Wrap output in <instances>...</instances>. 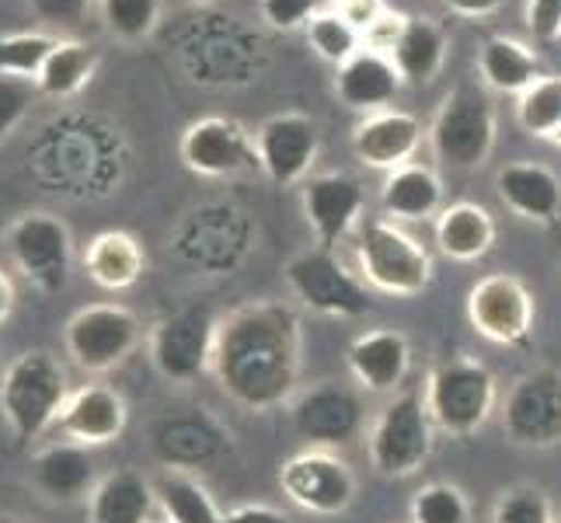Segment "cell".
<instances>
[{"label":"cell","instance_id":"obj_1","mask_svg":"<svg viewBox=\"0 0 561 523\" xmlns=\"http://www.w3.org/2000/svg\"><path fill=\"white\" fill-rule=\"evenodd\" d=\"M304 366L300 315L279 300H251L220 318L209 374L248 412H273L297 395Z\"/></svg>","mask_w":561,"mask_h":523},{"label":"cell","instance_id":"obj_26","mask_svg":"<svg viewBox=\"0 0 561 523\" xmlns=\"http://www.w3.org/2000/svg\"><path fill=\"white\" fill-rule=\"evenodd\" d=\"M380 209L387 220H430L443 213V182L430 164H401L387 171L380 189Z\"/></svg>","mask_w":561,"mask_h":523},{"label":"cell","instance_id":"obj_12","mask_svg":"<svg viewBox=\"0 0 561 523\" xmlns=\"http://www.w3.org/2000/svg\"><path fill=\"white\" fill-rule=\"evenodd\" d=\"M502 430L527 451H551L561 443V371L537 366L516 377L502 401Z\"/></svg>","mask_w":561,"mask_h":523},{"label":"cell","instance_id":"obj_48","mask_svg":"<svg viewBox=\"0 0 561 523\" xmlns=\"http://www.w3.org/2000/svg\"><path fill=\"white\" fill-rule=\"evenodd\" d=\"M188 4H213V0H188Z\"/></svg>","mask_w":561,"mask_h":523},{"label":"cell","instance_id":"obj_45","mask_svg":"<svg viewBox=\"0 0 561 523\" xmlns=\"http://www.w3.org/2000/svg\"><path fill=\"white\" fill-rule=\"evenodd\" d=\"M502 4H506V0H447V8L460 18H489Z\"/></svg>","mask_w":561,"mask_h":523},{"label":"cell","instance_id":"obj_22","mask_svg":"<svg viewBox=\"0 0 561 523\" xmlns=\"http://www.w3.org/2000/svg\"><path fill=\"white\" fill-rule=\"evenodd\" d=\"M412 366V345L394 328H377L363 332L350 345V374L353 380L370 395H391L409 377Z\"/></svg>","mask_w":561,"mask_h":523},{"label":"cell","instance_id":"obj_27","mask_svg":"<svg viewBox=\"0 0 561 523\" xmlns=\"http://www.w3.org/2000/svg\"><path fill=\"white\" fill-rule=\"evenodd\" d=\"M99 64H102V53L94 43L77 38V35H60L56 46L49 49L43 70L35 77V88L43 99H53V102L77 99V94L91 84Z\"/></svg>","mask_w":561,"mask_h":523},{"label":"cell","instance_id":"obj_50","mask_svg":"<svg viewBox=\"0 0 561 523\" xmlns=\"http://www.w3.org/2000/svg\"><path fill=\"white\" fill-rule=\"evenodd\" d=\"M147 523H168V520H147Z\"/></svg>","mask_w":561,"mask_h":523},{"label":"cell","instance_id":"obj_18","mask_svg":"<svg viewBox=\"0 0 561 523\" xmlns=\"http://www.w3.org/2000/svg\"><path fill=\"white\" fill-rule=\"evenodd\" d=\"M227 430L206 412L161 416L150 425V451L161 468L199 471L227 451Z\"/></svg>","mask_w":561,"mask_h":523},{"label":"cell","instance_id":"obj_14","mask_svg":"<svg viewBox=\"0 0 561 523\" xmlns=\"http://www.w3.org/2000/svg\"><path fill=\"white\" fill-rule=\"evenodd\" d=\"M179 158L192 174L203 179H234L259 168L255 137L230 115H203L188 123L179 144Z\"/></svg>","mask_w":561,"mask_h":523},{"label":"cell","instance_id":"obj_9","mask_svg":"<svg viewBox=\"0 0 561 523\" xmlns=\"http://www.w3.org/2000/svg\"><path fill=\"white\" fill-rule=\"evenodd\" d=\"M217 325L220 318L206 304H192L153 325L147 332V356L158 377L175 387H192L199 377H206Z\"/></svg>","mask_w":561,"mask_h":523},{"label":"cell","instance_id":"obj_8","mask_svg":"<svg viewBox=\"0 0 561 523\" xmlns=\"http://www.w3.org/2000/svg\"><path fill=\"white\" fill-rule=\"evenodd\" d=\"M436 158L454 171H474L492 158L495 147V109L478 84L454 88L430 126Z\"/></svg>","mask_w":561,"mask_h":523},{"label":"cell","instance_id":"obj_24","mask_svg":"<svg viewBox=\"0 0 561 523\" xmlns=\"http://www.w3.org/2000/svg\"><path fill=\"white\" fill-rule=\"evenodd\" d=\"M495 192L516 217L534 224H554L561 213V179L534 161H513L495 174Z\"/></svg>","mask_w":561,"mask_h":523},{"label":"cell","instance_id":"obj_32","mask_svg":"<svg viewBox=\"0 0 561 523\" xmlns=\"http://www.w3.org/2000/svg\"><path fill=\"white\" fill-rule=\"evenodd\" d=\"M478 70L485 77V84L502 94H524L534 81H540V60L537 53L527 49L524 43L506 35H492L478 49Z\"/></svg>","mask_w":561,"mask_h":523},{"label":"cell","instance_id":"obj_44","mask_svg":"<svg viewBox=\"0 0 561 523\" xmlns=\"http://www.w3.org/2000/svg\"><path fill=\"white\" fill-rule=\"evenodd\" d=\"M224 523H294V520L276 507H265V502H241V507L224 513Z\"/></svg>","mask_w":561,"mask_h":523},{"label":"cell","instance_id":"obj_30","mask_svg":"<svg viewBox=\"0 0 561 523\" xmlns=\"http://www.w3.org/2000/svg\"><path fill=\"white\" fill-rule=\"evenodd\" d=\"M436 245L454 262H478L485 259L495 245V220L485 206L478 203H450L436 217Z\"/></svg>","mask_w":561,"mask_h":523},{"label":"cell","instance_id":"obj_16","mask_svg":"<svg viewBox=\"0 0 561 523\" xmlns=\"http://www.w3.org/2000/svg\"><path fill=\"white\" fill-rule=\"evenodd\" d=\"M259 168L273 185H297L311 174L318 158V126L304 112H283L265 120L255 133Z\"/></svg>","mask_w":561,"mask_h":523},{"label":"cell","instance_id":"obj_33","mask_svg":"<svg viewBox=\"0 0 561 523\" xmlns=\"http://www.w3.org/2000/svg\"><path fill=\"white\" fill-rule=\"evenodd\" d=\"M94 14H99L108 38L123 46H137L158 32L164 0H99Z\"/></svg>","mask_w":561,"mask_h":523},{"label":"cell","instance_id":"obj_47","mask_svg":"<svg viewBox=\"0 0 561 523\" xmlns=\"http://www.w3.org/2000/svg\"><path fill=\"white\" fill-rule=\"evenodd\" d=\"M0 523H28V520L18 516V513H4V510H0Z\"/></svg>","mask_w":561,"mask_h":523},{"label":"cell","instance_id":"obj_29","mask_svg":"<svg viewBox=\"0 0 561 523\" xmlns=\"http://www.w3.org/2000/svg\"><path fill=\"white\" fill-rule=\"evenodd\" d=\"M387 56L394 60L401 81L430 84L443 70V64H447V32H443L436 22H430V18L404 14L401 32Z\"/></svg>","mask_w":561,"mask_h":523},{"label":"cell","instance_id":"obj_36","mask_svg":"<svg viewBox=\"0 0 561 523\" xmlns=\"http://www.w3.org/2000/svg\"><path fill=\"white\" fill-rule=\"evenodd\" d=\"M56 38L60 35L43 32V29L0 35V73L35 81L38 70H43V64H46L49 49L56 46Z\"/></svg>","mask_w":561,"mask_h":523},{"label":"cell","instance_id":"obj_10","mask_svg":"<svg viewBox=\"0 0 561 523\" xmlns=\"http://www.w3.org/2000/svg\"><path fill=\"white\" fill-rule=\"evenodd\" d=\"M286 283L304 307H311L314 315L324 318H363L374 307L363 280H356L339 262L335 251L321 245L307 248L286 262Z\"/></svg>","mask_w":561,"mask_h":523},{"label":"cell","instance_id":"obj_13","mask_svg":"<svg viewBox=\"0 0 561 523\" xmlns=\"http://www.w3.org/2000/svg\"><path fill=\"white\" fill-rule=\"evenodd\" d=\"M463 311H468V321L481 339H489L495 345H519L534 332L537 304L524 280H516L510 273H492L481 276L468 289Z\"/></svg>","mask_w":561,"mask_h":523},{"label":"cell","instance_id":"obj_41","mask_svg":"<svg viewBox=\"0 0 561 523\" xmlns=\"http://www.w3.org/2000/svg\"><path fill=\"white\" fill-rule=\"evenodd\" d=\"M262 22L276 32H294V29H307V22L324 11V0H259Z\"/></svg>","mask_w":561,"mask_h":523},{"label":"cell","instance_id":"obj_39","mask_svg":"<svg viewBox=\"0 0 561 523\" xmlns=\"http://www.w3.org/2000/svg\"><path fill=\"white\" fill-rule=\"evenodd\" d=\"M43 99L35 88V81H25V77H4L0 73V140H8L11 133L22 126L32 105Z\"/></svg>","mask_w":561,"mask_h":523},{"label":"cell","instance_id":"obj_35","mask_svg":"<svg viewBox=\"0 0 561 523\" xmlns=\"http://www.w3.org/2000/svg\"><path fill=\"white\" fill-rule=\"evenodd\" d=\"M307 43L314 46V53L324 64L342 67L345 60H353V56L363 49V35L345 22L335 8H324L307 22Z\"/></svg>","mask_w":561,"mask_h":523},{"label":"cell","instance_id":"obj_4","mask_svg":"<svg viewBox=\"0 0 561 523\" xmlns=\"http://www.w3.org/2000/svg\"><path fill=\"white\" fill-rule=\"evenodd\" d=\"M4 251L14 273H22V280L32 283L38 294L56 297L70 286L77 248L73 230L60 213L28 209L14 217L4 227Z\"/></svg>","mask_w":561,"mask_h":523},{"label":"cell","instance_id":"obj_5","mask_svg":"<svg viewBox=\"0 0 561 523\" xmlns=\"http://www.w3.org/2000/svg\"><path fill=\"white\" fill-rule=\"evenodd\" d=\"M359 276L380 294L419 297L433 283V255L394 220H363L356 238Z\"/></svg>","mask_w":561,"mask_h":523},{"label":"cell","instance_id":"obj_20","mask_svg":"<svg viewBox=\"0 0 561 523\" xmlns=\"http://www.w3.org/2000/svg\"><path fill=\"white\" fill-rule=\"evenodd\" d=\"M366 209V192L359 179L345 171L314 174L304 182V217L314 230V241L328 251L350 235Z\"/></svg>","mask_w":561,"mask_h":523},{"label":"cell","instance_id":"obj_11","mask_svg":"<svg viewBox=\"0 0 561 523\" xmlns=\"http://www.w3.org/2000/svg\"><path fill=\"white\" fill-rule=\"evenodd\" d=\"M279 489L304 513L342 516L356 502L359 481L345 457L328 447H311L283 461Z\"/></svg>","mask_w":561,"mask_h":523},{"label":"cell","instance_id":"obj_19","mask_svg":"<svg viewBox=\"0 0 561 523\" xmlns=\"http://www.w3.org/2000/svg\"><path fill=\"white\" fill-rule=\"evenodd\" d=\"M294 425L311 447H342L363 430V401L345 384H314L294 401Z\"/></svg>","mask_w":561,"mask_h":523},{"label":"cell","instance_id":"obj_23","mask_svg":"<svg viewBox=\"0 0 561 523\" xmlns=\"http://www.w3.org/2000/svg\"><path fill=\"white\" fill-rule=\"evenodd\" d=\"M401 73L394 67V60L380 49L363 46L353 60H345L342 67H335V91L342 105H350L356 112H383L398 99L401 91Z\"/></svg>","mask_w":561,"mask_h":523},{"label":"cell","instance_id":"obj_34","mask_svg":"<svg viewBox=\"0 0 561 523\" xmlns=\"http://www.w3.org/2000/svg\"><path fill=\"white\" fill-rule=\"evenodd\" d=\"M516 123L540 140H554L561 129V73H545L516 99Z\"/></svg>","mask_w":561,"mask_h":523},{"label":"cell","instance_id":"obj_21","mask_svg":"<svg viewBox=\"0 0 561 523\" xmlns=\"http://www.w3.org/2000/svg\"><path fill=\"white\" fill-rule=\"evenodd\" d=\"M422 144V123L412 112L383 109L363 115V123L353 129V154L359 164L377 171H394L415 158Z\"/></svg>","mask_w":561,"mask_h":523},{"label":"cell","instance_id":"obj_43","mask_svg":"<svg viewBox=\"0 0 561 523\" xmlns=\"http://www.w3.org/2000/svg\"><path fill=\"white\" fill-rule=\"evenodd\" d=\"M335 11L350 22L363 38H366V32H370L380 18L387 14V8H383V0H335Z\"/></svg>","mask_w":561,"mask_h":523},{"label":"cell","instance_id":"obj_37","mask_svg":"<svg viewBox=\"0 0 561 523\" xmlns=\"http://www.w3.org/2000/svg\"><path fill=\"white\" fill-rule=\"evenodd\" d=\"M412 523H471V499L450 481H430L412 496Z\"/></svg>","mask_w":561,"mask_h":523},{"label":"cell","instance_id":"obj_6","mask_svg":"<svg viewBox=\"0 0 561 523\" xmlns=\"http://www.w3.org/2000/svg\"><path fill=\"white\" fill-rule=\"evenodd\" d=\"M144 342L140 318L123 304H88L64 325V353L88 377H105Z\"/></svg>","mask_w":561,"mask_h":523},{"label":"cell","instance_id":"obj_42","mask_svg":"<svg viewBox=\"0 0 561 523\" xmlns=\"http://www.w3.org/2000/svg\"><path fill=\"white\" fill-rule=\"evenodd\" d=\"M527 29L537 43L561 38V0H527Z\"/></svg>","mask_w":561,"mask_h":523},{"label":"cell","instance_id":"obj_38","mask_svg":"<svg viewBox=\"0 0 561 523\" xmlns=\"http://www.w3.org/2000/svg\"><path fill=\"white\" fill-rule=\"evenodd\" d=\"M492 523H554V507L545 489L524 481V486H510L499 492Z\"/></svg>","mask_w":561,"mask_h":523},{"label":"cell","instance_id":"obj_15","mask_svg":"<svg viewBox=\"0 0 561 523\" xmlns=\"http://www.w3.org/2000/svg\"><path fill=\"white\" fill-rule=\"evenodd\" d=\"M99 481H102L99 454L64 436L38 447L28 461V486L46 507H77V502H88Z\"/></svg>","mask_w":561,"mask_h":523},{"label":"cell","instance_id":"obj_25","mask_svg":"<svg viewBox=\"0 0 561 523\" xmlns=\"http://www.w3.org/2000/svg\"><path fill=\"white\" fill-rule=\"evenodd\" d=\"M84 273L94 286L108 289V294H123V289L137 286L147 269V251L137 235L129 230H99L81 255Z\"/></svg>","mask_w":561,"mask_h":523},{"label":"cell","instance_id":"obj_17","mask_svg":"<svg viewBox=\"0 0 561 523\" xmlns=\"http://www.w3.org/2000/svg\"><path fill=\"white\" fill-rule=\"evenodd\" d=\"M126 422H129L126 398L112 384L88 380L70 391L60 419H56V433L64 440L81 443V447L99 451L126 433Z\"/></svg>","mask_w":561,"mask_h":523},{"label":"cell","instance_id":"obj_46","mask_svg":"<svg viewBox=\"0 0 561 523\" xmlns=\"http://www.w3.org/2000/svg\"><path fill=\"white\" fill-rule=\"evenodd\" d=\"M18 307V289H14V280L0 269V325H4Z\"/></svg>","mask_w":561,"mask_h":523},{"label":"cell","instance_id":"obj_40","mask_svg":"<svg viewBox=\"0 0 561 523\" xmlns=\"http://www.w3.org/2000/svg\"><path fill=\"white\" fill-rule=\"evenodd\" d=\"M25 4L38 22V29L53 32V35H64V32L81 29L99 0H25Z\"/></svg>","mask_w":561,"mask_h":523},{"label":"cell","instance_id":"obj_7","mask_svg":"<svg viewBox=\"0 0 561 523\" xmlns=\"http://www.w3.org/2000/svg\"><path fill=\"white\" fill-rule=\"evenodd\" d=\"M433 419L419 391H401L383 405L366 436L370 468L380 478H412L433 454Z\"/></svg>","mask_w":561,"mask_h":523},{"label":"cell","instance_id":"obj_31","mask_svg":"<svg viewBox=\"0 0 561 523\" xmlns=\"http://www.w3.org/2000/svg\"><path fill=\"white\" fill-rule=\"evenodd\" d=\"M161 520L168 523H224V510L196 471L161 468L150 478Z\"/></svg>","mask_w":561,"mask_h":523},{"label":"cell","instance_id":"obj_2","mask_svg":"<svg viewBox=\"0 0 561 523\" xmlns=\"http://www.w3.org/2000/svg\"><path fill=\"white\" fill-rule=\"evenodd\" d=\"M70 391V374L53 349L18 353L0 374V419L14 443H35L56 430Z\"/></svg>","mask_w":561,"mask_h":523},{"label":"cell","instance_id":"obj_28","mask_svg":"<svg viewBox=\"0 0 561 523\" xmlns=\"http://www.w3.org/2000/svg\"><path fill=\"white\" fill-rule=\"evenodd\" d=\"M158 499L150 478L129 468H115L102 475L88 499V523H147Z\"/></svg>","mask_w":561,"mask_h":523},{"label":"cell","instance_id":"obj_3","mask_svg":"<svg viewBox=\"0 0 561 523\" xmlns=\"http://www.w3.org/2000/svg\"><path fill=\"white\" fill-rule=\"evenodd\" d=\"M422 401L439 433L447 436H474L499 405V384L485 363L454 356L436 363L422 387Z\"/></svg>","mask_w":561,"mask_h":523},{"label":"cell","instance_id":"obj_49","mask_svg":"<svg viewBox=\"0 0 561 523\" xmlns=\"http://www.w3.org/2000/svg\"><path fill=\"white\" fill-rule=\"evenodd\" d=\"M554 144H558V147H561V129H558V133H554Z\"/></svg>","mask_w":561,"mask_h":523}]
</instances>
